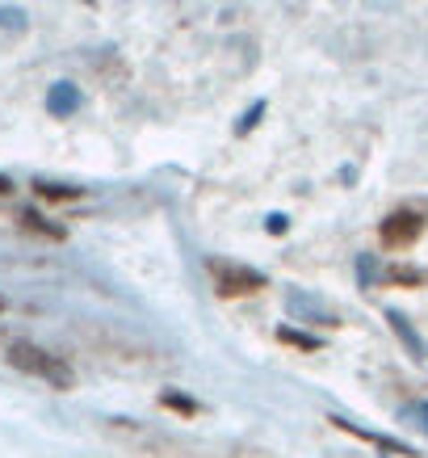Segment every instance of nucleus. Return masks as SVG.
I'll use <instances>...</instances> for the list:
<instances>
[{
    "mask_svg": "<svg viewBox=\"0 0 428 458\" xmlns=\"http://www.w3.org/2000/svg\"><path fill=\"white\" fill-rule=\"evenodd\" d=\"M34 190H38L46 202H71V198H80V190H68V185H51V181H34Z\"/></svg>",
    "mask_w": 428,
    "mask_h": 458,
    "instance_id": "obj_10",
    "label": "nucleus"
},
{
    "mask_svg": "<svg viewBox=\"0 0 428 458\" xmlns=\"http://www.w3.org/2000/svg\"><path fill=\"white\" fill-rule=\"evenodd\" d=\"M9 194H13V181H9V177H0V198H9Z\"/></svg>",
    "mask_w": 428,
    "mask_h": 458,
    "instance_id": "obj_15",
    "label": "nucleus"
},
{
    "mask_svg": "<svg viewBox=\"0 0 428 458\" xmlns=\"http://www.w3.org/2000/svg\"><path fill=\"white\" fill-rule=\"evenodd\" d=\"M277 341L281 345H294V349H319V336H311V333H298V328H277Z\"/></svg>",
    "mask_w": 428,
    "mask_h": 458,
    "instance_id": "obj_9",
    "label": "nucleus"
},
{
    "mask_svg": "<svg viewBox=\"0 0 428 458\" xmlns=\"http://www.w3.org/2000/svg\"><path fill=\"white\" fill-rule=\"evenodd\" d=\"M387 319H390V328H395V336L403 341V349H407L412 358H428V349H424V341H420V333H415V328L399 316V311H387Z\"/></svg>",
    "mask_w": 428,
    "mask_h": 458,
    "instance_id": "obj_5",
    "label": "nucleus"
},
{
    "mask_svg": "<svg viewBox=\"0 0 428 458\" xmlns=\"http://www.w3.org/2000/svg\"><path fill=\"white\" fill-rule=\"evenodd\" d=\"M336 429H345V433H353V437H361V442H370V445H378V450H387V454H395V458H420L412 450V445H403V442H395V437H382V433H365V429H357V425H348V420H331Z\"/></svg>",
    "mask_w": 428,
    "mask_h": 458,
    "instance_id": "obj_4",
    "label": "nucleus"
},
{
    "mask_svg": "<svg viewBox=\"0 0 428 458\" xmlns=\"http://www.w3.org/2000/svg\"><path fill=\"white\" fill-rule=\"evenodd\" d=\"M160 408H172L180 417H197V400H189L185 391H160Z\"/></svg>",
    "mask_w": 428,
    "mask_h": 458,
    "instance_id": "obj_8",
    "label": "nucleus"
},
{
    "mask_svg": "<svg viewBox=\"0 0 428 458\" xmlns=\"http://www.w3.org/2000/svg\"><path fill=\"white\" fill-rule=\"evenodd\" d=\"M9 361H13L17 370H26V375L46 378V383L59 391H68L71 383H76L68 361L55 358V353H46V349H38V345H29V341H13V345H9Z\"/></svg>",
    "mask_w": 428,
    "mask_h": 458,
    "instance_id": "obj_1",
    "label": "nucleus"
},
{
    "mask_svg": "<svg viewBox=\"0 0 428 458\" xmlns=\"http://www.w3.org/2000/svg\"><path fill=\"white\" fill-rule=\"evenodd\" d=\"M403 425H407V429H420L428 437V403H412V408H403Z\"/></svg>",
    "mask_w": 428,
    "mask_h": 458,
    "instance_id": "obj_11",
    "label": "nucleus"
},
{
    "mask_svg": "<svg viewBox=\"0 0 428 458\" xmlns=\"http://www.w3.org/2000/svg\"><path fill=\"white\" fill-rule=\"evenodd\" d=\"M210 278H214V291L222 294V299H244V294H256L264 291L269 282H264V274H256V269H248V265H235V261H210Z\"/></svg>",
    "mask_w": 428,
    "mask_h": 458,
    "instance_id": "obj_3",
    "label": "nucleus"
},
{
    "mask_svg": "<svg viewBox=\"0 0 428 458\" xmlns=\"http://www.w3.org/2000/svg\"><path fill=\"white\" fill-rule=\"evenodd\" d=\"M269 232L281 236V232H286V215H269Z\"/></svg>",
    "mask_w": 428,
    "mask_h": 458,
    "instance_id": "obj_14",
    "label": "nucleus"
},
{
    "mask_svg": "<svg viewBox=\"0 0 428 458\" xmlns=\"http://www.w3.org/2000/svg\"><path fill=\"white\" fill-rule=\"evenodd\" d=\"M17 223H21V232H34V236H42V240H63L68 236L63 227H51V223L42 219V215H34V210H21Z\"/></svg>",
    "mask_w": 428,
    "mask_h": 458,
    "instance_id": "obj_7",
    "label": "nucleus"
},
{
    "mask_svg": "<svg viewBox=\"0 0 428 458\" xmlns=\"http://www.w3.org/2000/svg\"><path fill=\"white\" fill-rule=\"evenodd\" d=\"M51 110H55V114L76 110V93H68V84H59L55 93H51Z\"/></svg>",
    "mask_w": 428,
    "mask_h": 458,
    "instance_id": "obj_12",
    "label": "nucleus"
},
{
    "mask_svg": "<svg viewBox=\"0 0 428 458\" xmlns=\"http://www.w3.org/2000/svg\"><path fill=\"white\" fill-rule=\"evenodd\" d=\"M424 227H428V202H407V207L399 210H390L387 219L378 223V240H382V249L390 252H399V249H412L415 240L424 236Z\"/></svg>",
    "mask_w": 428,
    "mask_h": 458,
    "instance_id": "obj_2",
    "label": "nucleus"
},
{
    "mask_svg": "<svg viewBox=\"0 0 428 458\" xmlns=\"http://www.w3.org/2000/svg\"><path fill=\"white\" fill-rule=\"evenodd\" d=\"M378 278L390 282V286H428V269H415V265H390V269H382Z\"/></svg>",
    "mask_w": 428,
    "mask_h": 458,
    "instance_id": "obj_6",
    "label": "nucleus"
},
{
    "mask_svg": "<svg viewBox=\"0 0 428 458\" xmlns=\"http://www.w3.org/2000/svg\"><path fill=\"white\" fill-rule=\"evenodd\" d=\"M0 311H4V299H0Z\"/></svg>",
    "mask_w": 428,
    "mask_h": 458,
    "instance_id": "obj_16",
    "label": "nucleus"
},
{
    "mask_svg": "<svg viewBox=\"0 0 428 458\" xmlns=\"http://www.w3.org/2000/svg\"><path fill=\"white\" fill-rule=\"evenodd\" d=\"M261 114H264V106H252V110H248V118L239 123V135H248L252 126H256V118H261Z\"/></svg>",
    "mask_w": 428,
    "mask_h": 458,
    "instance_id": "obj_13",
    "label": "nucleus"
}]
</instances>
